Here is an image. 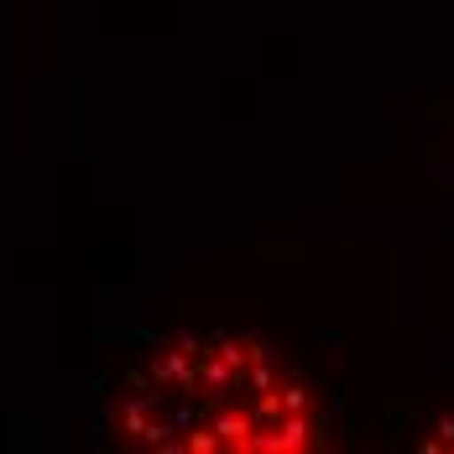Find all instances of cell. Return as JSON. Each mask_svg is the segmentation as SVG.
I'll return each mask as SVG.
<instances>
[{
    "label": "cell",
    "mask_w": 454,
    "mask_h": 454,
    "mask_svg": "<svg viewBox=\"0 0 454 454\" xmlns=\"http://www.w3.org/2000/svg\"><path fill=\"white\" fill-rule=\"evenodd\" d=\"M110 428L137 450H318L329 412L318 392L251 334H178L141 356Z\"/></svg>",
    "instance_id": "obj_1"
}]
</instances>
